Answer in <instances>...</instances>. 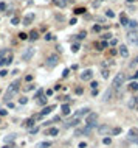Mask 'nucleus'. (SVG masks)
<instances>
[{
    "instance_id": "nucleus-1",
    "label": "nucleus",
    "mask_w": 138,
    "mask_h": 148,
    "mask_svg": "<svg viewBox=\"0 0 138 148\" xmlns=\"http://www.w3.org/2000/svg\"><path fill=\"white\" fill-rule=\"evenodd\" d=\"M19 90V81H14L13 84H11L9 87H8V90H6V95H5V101H9L11 100V97L14 95Z\"/></svg>"
},
{
    "instance_id": "nucleus-2",
    "label": "nucleus",
    "mask_w": 138,
    "mask_h": 148,
    "mask_svg": "<svg viewBox=\"0 0 138 148\" xmlns=\"http://www.w3.org/2000/svg\"><path fill=\"white\" fill-rule=\"evenodd\" d=\"M127 41L132 45L138 47V30H130V31L127 33Z\"/></svg>"
},
{
    "instance_id": "nucleus-3",
    "label": "nucleus",
    "mask_w": 138,
    "mask_h": 148,
    "mask_svg": "<svg viewBox=\"0 0 138 148\" xmlns=\"http://www.w3.org/2000/svg\"><path fill=\"white\" fill-rule=\"evenodd\" d=\"M124 79H126L124 73H118L116 77L113 78V87L115 89H120L121 86H124Z\"/></svg>"
},
{
    "instance_id": "nucleus-4",
    "label": "nucleus",
    "mask_w": 138,
    "mask_h": 148,
    "mask_svg": "<svg viewBox=\"0 0 138 148\" xmlns=\"http://www.w3.org/2000/svg\"><path fill=\"white\" fill-rule=\"evenodd\" d=\"M57 62H59V56L57 55H51V56H48L47 58V67H55V66H57Z\"/></svg>"
},
{
    "instance_id": "nucleus-5",
    "label": "nucleus",
    "mask_w": 138,
    "mask_h": 148,
    "mask_svg": "<svg viewBox=\"0 0 138 148\" xmlns=\"http://www.w3.org/2000/svg\"><path fill=\"white\" fill-rule=\"evenodd\" d=\"M33 55H34V48L28 47L24 53H22V59H24V61H30V59L33 58Z\"/></svg>"
},
{
    "instance_id": "nucleus-6",
    "label": "nucleus",
    "mask_w": 138,
    "mask_h": 148,
    "mask_svg": "<svg viewBox=\"0 0 138 148\" xmlns=\"http://www.w3.org/2000/svg\"><path fill=\"white\" fill-rule=\"evenodd\" d=\"M99 134H113V130L110 126H107V125H102V126L98 128Z\"/></svg>"
},
{
    "instance_id": "nucleus-7",
    "label": "nucleus",
    "mask_w": 138,
    "mask_h": 148,
    "mask_svg": "<svg viewBox=\"0 0 138 148\" xmlns=\"http://www.w3.org/2000/svg\"><path fill=\"white\" fill-rule=\"evenodd\" d=\"M92 77H93V72L92 70H84L81 73V79H84V81H89V79H92Z\"/></svg>"
},
{
    "instance_id": "nucleus-8",
    "label": "nucleus",
    "mask_w": 138,
    "mask_h": 148,
    "mask_svg": "<svg viewBox=\"0 0 138 148\" xmlns=\"http://www.w3.org/2000/svg\"><path fill=\"white\" fill-rule=\"evenodd\" d=\"M129 139L133 140V142H138V130H135V128L130 130L129 131Z\"/></svg>"
},
{
    "instance_id": "nucleus-9",
    "label": "nucleus",
    "mask_w": 138,
    "mask_h": 148,
    "mask_svg": "<svg viewBox=\"0 0 138 148\" xmlns=\"http://www.w3.org/2000/svg\"><path fill=\"white\" fill-rule=\"evenodd\" d=\"M11 62H13V55H8L5 59H2V61H0V66L5 67V66H9Z\"/></svg>"
},
{
    "instance_id": "nucleus-10",
    "label": "nucleus",
    "mask_w": 138,
    "mask_h": 148,
    "mask_svg": "<svg viewBox=\"0 0 138 148\" xmlns=\"http://www.w3.org/2000/svg\"><path fill=\"white\" fill-rule=\"evenodd\" d=\"M89 112H90V109H89V108H82V109H79V111L75 114V117H76V119H79V117L85 115V114H89Z\"/></svg>"
},
{
    "instance_id": "nucleus-11",
    "label": "nucleus",
    "mask_w": 138,
    "mask_h": 148,
    "mask_svg": "<svg viewBox=\"0 0 138 148\" xmlns=\"http://www.w3.org/2000/svg\"><path fill=\"white\" fill-rule=\"evenodd\" d=\"M78 123H79V119H76V117H75V119L68 120V122L65 123V126H67V128H71V126H76Z\"/></svg>"
},
{
    "instance_id": "nucleus-12",
    "label": "nucleus",
    "mask_w": 138,
    "mask_h": 148,
    "mask_svg": "<svg viewBox=\"0 0 138 148\" xmlns=\"http://www.w3.org/2000/svg\"><path fill=\"white\" fill-rule=\"evenodd\" d=\"M120 55L124 56V58H127V56H129V50H127L126 45H121V47H120Z\"/></svg>"
},
{
    "instance_id": "nucleus-13",
    "label": "nucleus",
    "mask_w": 138,
    "mask_h": 148,
    "mask_svg": "<svg viewBox=\"0 0 138 148\" xmlns=\"http://www.w3.org/2000/svg\"><path fill=\"white\" fill-rule=\"evenodd\" d=\"M33 20H34V14H28V16L24 19V24H25V25H30Z\"/></svg>"
},
{
    "instance_id": "nucleus-14",
    "label": "nucleus",
    "mask_w": 138,
    "mask_h": 148,
    "mask_svg": "<svg viewBox=\"0 0 138 148\" xmlns=\"http://www.w3.org/2000/svg\"><path fill=\"white\" fill-rule=\"evenodd\" d=\"M8 55H11L9 50H0V61H2V59H5Z\"/></svg>"
},
{
    "instance_id": "nucleus-15",
    "label": "nucleus",
    "mask_w": 138,
    "mask_h": 148,
    "mask_svg": "<svg viewBox=\"0 0 138 148\" xmlns=\"http://www.w3.org/2000/svg\"><path fill=\"white\" fill-rule=\"evenodd\" d=\"M121 25L123 26H129V20H127V17H126L124 14H121Z\"/></svg>"
},
{
    "instance_id": "nucleus-16",
    "label": "nucleus",
    "mask_w": 138,
    "mask_h": 148,
    "mask_svg": "<svg viewBox=\"0 0 138 148\" xmlns=\"http://www.w3.org/2000/svg\"><path fill=\"white\" fill-rule=\"evenodd\" d=\"M51 147V143L50 142H40V143H37V148H50Z\"/></svg>"
},
{
    "instance_id": "nucleus-17",
    "label": "nucleus",
    "mask_w": 138,
    "mask_h": 148,
    "mask_svg": "<svg viewBox=\"0 0 138 148\" xmlns=\"http://www.w3.org/2000/svg\"><path fill=\"white\" fill-rule=\"evenodd\" d=\"M62 114H64V115H68V114H70V106H68V105L62 106Z\"/></svg>"
},
{
    "instance_id": "nucleus-18",
    "label": "nucleus",
    "mask_w": 138,
    "mask_h": 148,
    "mask_svg": "<svg viewBox=\"0 0 138 148\" xmlns=\"http://www.w3.org/2000/svg\"><path fill=\"white\" fill-rule=\"evenodd\" d=\"M53 108H55V106H48V108H45L44 111L40 112V115H47V114H50V112H51V109H53Z\"/></svg>"
},
{
    "instance_id": "nucleus-19",
    "label": "nucleus",
    "mask_w": 138,
    "mask_h": 148,
    "mask_svg": "<svg viewBox=\"0 0 138 148\" xmlns=\"http://www.w3.org/2000/svg\"><path fill=\"white\" fill-rule=\"evenodd\" d=\"M14 139H16V134H9L8 137H5V142H6V143H9V142H13Z\"/></svg>"
},
{
    "instance_id": "nucleus-20",
    "label": "nucleus",
    "mask_w": 138,
    "mask_h": 148,
    "mask_svg": "<svg viewBox=\"0 0 138 148\" xmlns=\"http://www.w3.org/2000/svg\"><path fill=\"white\" fill-rule=\"evenodd\" d=\"M57 132H59V130H57V128H50L48 134H50V136H56Z\"/></svg>"
},
{
    "instance_id": "nucleus-21",
    "label": "nucleus",
    "mask_w": 138,
    "mask_h": 148,
    "mask_svg": "<svg viewBox=\"0 0 138 148\" xmlns=\"http://www.w3.org/2000/svg\"><path fill=\"white\" fill-rule=\"evenodd\" d=\"M106 16H107V17H115V13H113L112 10H107V11H106Z\"/></svg>"
},
{
    "instance_id": "nucleus-22",
    "label": "nucleus",
    "mask_w": 138,
    "mask_h": 148,
    "mask_svg": "<svg viewBox=\"0 0 138 148\" xmlns=\"http://www.w3.org/2000/svg\"><path fill=\"white\" fill-rule=\"evenodd\" d=\"M19 103H20V105H26V103H28V98H26V97H22L20 100H19Z\"/></svg>"
},
{
    "instance_id": "nucleus-23",
    "label": "nucleus",
    "mask_w": 138,
    "mask_h": 148,
    "mask_svg": "<svg viewBox=\"0 0 138 148\" xmlns=\"http://www.w3.org/2000/svg\"><path fill=\"white\" fill-rule=\"evenodd\" d=\"M102 78H109V70H107V69H102Z\"/></svg>"
},
{
    "instance_id": "nucleus-24",
    "label": "nucleus",
    "mask_w": 138,
    "mask_h": 148,
    "mask_svg": "<svg viewBox=\"0 0 138 148\" xmlns=\"http://www.w3.org/2000/svg\"><path fill=\"white\" fill-rule=\"evenodd\" d=\"M30 37H31L33 41H34V39H37V37H39V36H37V31H31V35H30Z\"/></svg>"
},
{
    "instance_id": "nucleus-25",
    "label": "nucleus",
    "mask_w": 138,
    "mask_h": 148,
    "mask_svg": "<svg viewBox=\"0 0 138 148\" xmlns=\"http://www.w3.org/2000/svg\"><path fill=\"white\" fill-rule=\"evenodd\" d=\"M78 50H79V45H78V44L71 45V52H73V53H76V52H78Z\"/></svg>"
},
{
    "instance_id": "nucleus-26",
    "label": "nucleus",
    "mask_w": 138,
    "mask_h": 148,
    "mask_svg": "<svg viewBox=\"0 0 138 148\" xmlns=\"http://www.w3.org/2000/svg\"><path fill=\"white\" fill-rule=\"evenodd\" d=\"M130 89H132V90H138V83H132V84H130Z\"/></svg>"
},
{
    "instance_id": "nucleus-27",
    "label": "nucleus",
    "mask_w": 138,
    "mask_h": 148,
    "mask_svg": "<svg viewBox=\"0 0 138 148\" xmlns=\"http://www.w3.org/2000/svg\"><path fill=\"white\" fill-rule=\"evenodd\" d=\"M11 24H13V25H19V19L17 17H13V19H11Z\"/></svg>"
},
{
    "instance_id": "nucleus-28",
    "label": "nucleus",
    "mask_w": 138,
    "mask_h": 148,
    "mask_svg": "<svg viewBox=\"0 0 138 148\" xmlns=\"http://www.w3.org/2000/svg\"><path fill=\"white\" fill-rule=\"evenodd\" d=\"M84 11H85L84 8H76V10H75V13H76V14H82Z\"/></svg>"
},
{
    "instance_id": "nucleus-29",
    "label": "nucleus",
    "mask_w": 138,
    "mask_h": 148,
    "mask_svg": "<svg viewBox=\"0 0 138 148\" xmlns=\"http://www.w3.org/2000/svg\"><path fill=\"white\" fill-rule=\"evenodd\" d=\"M34 125V119H30L28 122H26V126H33Z\"/></svg>"
},
{
    "instance_id": "nucleus-30",
    "label": "nucleus",
    "mask_w": 138,
    "mask_h": 148,
    "mask_svg": "<svg viewBox=\"0 0 138 148\" xmlns=\"http://www.w3.org/2000/svg\"><path fill=\"white\" fill-rule=\"evenodd\" d=\"M5 8H6V3H0V13H2V11H5Z\"/></svg>"
},
{
    "instance_id": "nucleus-31",
    "label": "nucleus",
    "mask_w": 138,
    "mask_h": 148,
    "mask_svg": "<svg viewBox=\"0 0 138 148\" xmlns=\"http://www.w3.org/2000/svg\"><path fill=\"white\" fill-rule=\"evenodd\" d=\"M19 37H20V39H26V37H28V36H26L25 33H20V35H19Z\"/></svg>"
},
{
    "instance_id": "nucleus-32",
    "label": "nucleus",
    "mask_w": 138,
    "mask_h": 148,
    "mask_svg": "<svg viewBox=\"0 0 138 148\" xmlns=\"http://www.w3.org/2000/svg\"><path fill=\"white\" fill-rule=\"evenodd\" d=\"M6 73H8L6 70H0V77H6Z\"/></svg>"
},
{
    "instance_id": "nucleus-33",
    "label": "nucleus",
    "mask_w": 138,
    "mask_h": 148,
    "mask_svg": "<svg viewBox=\"0 0 138 148\" xmlns=\"http://www.w3.org/2000/svg\"><path fill=\"white\" fill-rule=\"evenodd\" d=\"M110 142H112V140H110V137H106V139H104V143H106V145H109Z\"/></svg>"
},
{
    "instance_id": "nucleus-34",
    "label": "nucleus",
    "mask_w": 138,
    "mask_h": 148,
    "mask_svg": "<svg viewBox=\"0 0 138 148\" xmlns=\"http://www.w3.org/2000/svg\"><path fill=\"white\" fill-rule=\"evenodd\" d=\"M39 103H40V105H45V103H47V100H45V98H44V97H42V98H40V100H39Z\"/></svg>"
},
{
    "instance_id": "nucleus-35",
    "label": "nucleus",
    "mask_w": 138,
    "mask_h": 148,
    "mask_svg": "<svg viewBox=\"0 0 138 148\" xmlns=\"http://www.w3.org/2000/svg\"><path fill=\"white\" fill-rule=\"evenodd\" d=\"M107 47V42H101V48H99V50H102V48H106Z\"/></svg>"
},
{
    "instance_id": "nucleus-36",
    "label": "nucleus",
    "mask_w": 138,
    "mask_h": 148,
    "mask_svg": "<svg viewBox=\"0 0 138 148\" xmlns=\"http://www.w3.org/2000/svg\"><path fill=\"white\" fill-rule=\"evenodd\" d=\"M45 39H47V41H51L53 36H51V35H47V36H45Z\"/></svg>"
},
{
    "instance_id": "nucleus-37",
    "label": "nucleus",
    "mask_w": 138,
    "mask_h": 148,
    "mask_svg": "<svg viewBox=\"0 0 138 148\" xmlns=\"http://www.w3.org/2000/svg\"><path fill=\"white\" fill-rule=\"evenodd\" d=\"M0 115H6V111H5V109H0Z\"/></svg>"
},
{
    "instance_id": "nucleus-38",
    "label": "nucleus",
    "mask_w": 138,
    "mask_h": 148,
    "mask_svg": "<svg viewBox=\"0 0 138 148\" xmlns=\"http://www.w3.org/2000/svg\"><path fill=\"white\" fill-rule=\"evenodd\" d=\"M92 87H93V89H96V87H98V83L93 81V83H92Z\"/></svg>"
},
{
    "instance_id": "nucleus-39",
    "label": "nucleus",
    "mask_w": 138,
    "mask_h": 148,
    "mask_svg": "<svg viewBox=\"0 0 138 148\" xmlns=\"http://www.w3.org/2000/svg\"><path fill=\"white\" fill-rule=\"evenodd\" d=\"M3 148H13V147H11V145H5V147H3Z\"/></svg>"
},
{
    "instance_id": "nucleus-40",
    "label": "nucleus",
    "mask_w": 138,
    "mask_h": 148,
    "mask_svg": "<svg viewBox=\"0 0 138 148\" xmlns=\"http://www.w3.org/2000/svg\"><path fill=\"white\" fill-rule=\"evenodd\" d=\"M133 78H138V72H137V73H135V75H133Z\"/></svg>"
},
{
    "instance_id": "nucleus-41",
    "label": "nucleus",
    "mask_w": 138,
    "mask_h": 148,
    "mask_svg": "<svg viewBox=\"0 0 138 148\" xmlns=\"http://www.w3.org/2000/svg\"><path fill=\"white\" fill-rule=\"evenodd\" d=\"M127 2H129V3H132V2H135V0H127Z\"/></svg>"
}]
</instances>
